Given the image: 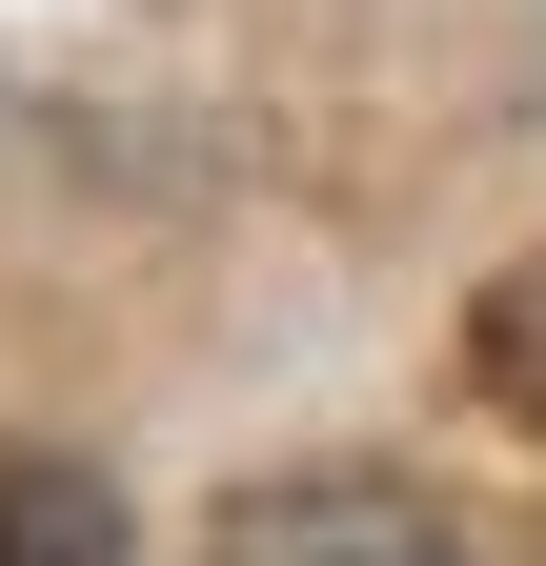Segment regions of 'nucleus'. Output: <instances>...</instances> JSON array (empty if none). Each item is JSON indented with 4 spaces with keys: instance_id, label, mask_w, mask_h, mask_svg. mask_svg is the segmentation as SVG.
<instances>
[{
    "instance_id": "nucleus-1",
    "label": "nucleus",
    "mask_w": 546,
    "mask_h": 566,
    "mask_svg": "<svg viewBox=\"0 0 546 566\" xmlns=\"http://www.w3.org/2000/svg\"><path fill=\"white\" fill-rule=\"evenodd\" d=\"M202 566H465V546H445L426 485H385V465H304V485H243Z\"/></svg>"
},
{
    "instance_id": "nucleus-2",
    "label": "nucleus",
    "mask_w": 546,
    "mask_h": 566,
    "mask_svg": "<svg viewBox=\"0 0 546 566\" xmlns=\"http://www.w3.org/2000/svg\"><path fill=\"white\" fill-rule=\"evenodd\" d=\"M0 566H122V485L61 446H0Z\"/></svg>"
}]
</instances>
